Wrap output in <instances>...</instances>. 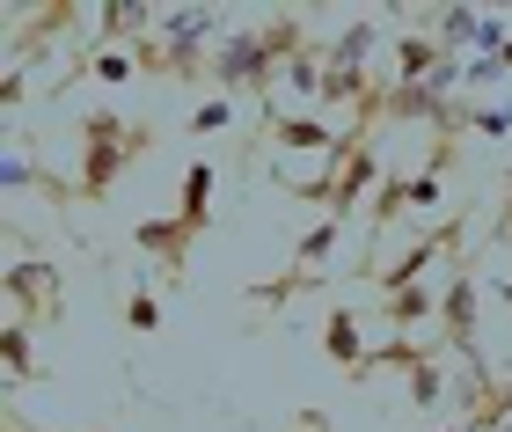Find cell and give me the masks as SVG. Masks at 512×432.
Segmentation results:
<instances>
[{"label":"cell","mask_w":512,"mask_h":432,"mask_svg":"<svg viewBox=\"0 0 512 432\" xmlns=\"http://www.w3.org/2000/svg\"><path fill=\"white\" fill-rule=\"evenodd\" d=\"M161 147V132L147 118H125V110H81V162H74V206H110V191L125 184L132 162H147V154Z\"/></svg>","instance_id":"cell-1"},{"label":"cell","mask_w":512,"mask_h":432,"mask_svg":"<svg viewBox=\"0 0 512 432\" xmlns=\"http://www.w3.org/2000/svg\"><path fill=\"white\" fill-rule=\"evenodd\" d=\"M154 37H161V74L169 81H205L213 74V52H205V44L227 37V15L220 8H161Z\"/></svg>","instance_id":"cell-2"},{"label":"cell","mask_w":512,"mask_h":432,"mask_svg":"<svg viewBox=\"0 0 512 432\" xmlns=\"http://www.w3.org/2000/svg\"><path fill=\"white\" fill-rule=\"evenodd\" d=\"M374 184H388V176H381V147H374V132H359V125H352L344 154L330 162V176L315 184V206L330 213V220H352V213L366 206V191H374Z\"/></svg>","instance_id":"cell-3"},{"label":"cell","mask_w":512,"mask_h":432,"mask_svg":"<svg viewBox=\"0 0 512 432\" xmlns=\"http://www.w3.org/2000/svg\"><path fill=\"white\" fill-rule=\"evenodd\" d=\"M220 88V96H278V66H271V52H264V30H227L220 44H213V74H205Z\"/></svg>","instance_id":"cell-4"},{"label":"cell","mask_w":512,"mask_h":432,"mask_svg":"<svg viewBox=\"0 0 512 432\" xmlns=\"http://www.w3.org/2000/svg\"><path fill=\"white\" fill-rule=\"evenodd\" d=\"M132 249H139L147 271H161L169 293H176V286H183V264H191V249H198V235H191L176 213H147V220H132Z\"/></svg>","instance_id":"cell-5"},{"label":"cell","mask_w":512,"mask_h":432,"mask_svg":"<svg viewBox=\"0 0 512 432\" xmlns=\"http://www.w3.org/2000/svg\"><path fill=\"white\" fill-rule=\"evenodd\" d=\"M0 293H8V323H37V315L66 308L52 264H8V271H0Z\"/></svg>","instance_id":"cell-6"},{"label":"cell","mask_w":512,"mask_h":432,"mask_svg":"<svg viewBox=\"0 0 512 432\" xmlns=\"http://www.w3.org/2000/svg\"><path fill=\"white\" fill-rule=\"evenodd\" d=\"M447 249H461V227H432V235H425V242H410V249H403V257H395V264H381V271H366V279H374L381 293H403V286H425V271H432L439 257H447Z\"/></svg>","instance_id":"cell-7"},{"label":"cell","mask_w":512,"mask_h":432,"mask_svg":"<svg viewBox=\"0 0 512 432\" xmlns=\"http://www.w3.org/2000/svg\"><path fill=\"white\" fill-rule=\"evenodd\" d=\"M322 359H330V367H344L352 381H359L366 359H374V345H366V323H359L352 308H330V315H322Z\"/></svg>","instance_id":"cell-8"},{"label":"cell","mask_w":512,"mask_h":432,"mask_svg":"<svg viewBox=\"0 0 512 432\" xmlns=\"http://www.w3.org/2000/svg\"><path fill=\"white\" fill-rule=\"evenodd\" d=\"M447 59H454V52H447V44H439L432 30H395V37H388V66H395V81H432Z\"/></svg>","instance_id":"cell-9"},{"label":"cell","mask_w":512,"mask_h":432,"mask_svg":"<svg viewBox=\"0 0 512 432\" xmlns=\"http://www.w3.org/2000/svg\"><path fill=\"white\" fill-rule=\"evenodd\" d=\"M381 37H388V30H381V15H352L330 44H322V59H330L337 74H366V59L381 52Z\"/></svg>","instance_id":"cell-10"},{"label":"cell","mask_w":512,"mask_h":432,"mask_svg":"<svg viewBox=\"0 0 512 432\" xmlns=\"http://www.w3.org/2000/svg\"><path fill=\"white\" fill-rule=\"evenodd\" d=\"M88 22H96V37H103V44H139V37H147L154 22H161V8H147V0H103V8L88 15Z\"/></svg>","instance_id":"cell-11"},{"label":"cell","mask_w":512,"mask_h":432,"mask_svg":"<svg viewBox=\"0 0 512 432\" xmlns=\"http://www.w3.org/2000/svg\"><path fill=\"white\" fill-rule=\"evenodd\" d=\"M213 191H220L213 162H191V169H183V191H176V220L191 227V235H213Z\"/></svg>","instance_id":"cell-12"},{"label":"cell","mask_w":512,"mask_h":432,"mask_svg":"<svg viewBox=\"0 0 512 432\" xmlns=\"http://www.w3.org/2000/svg\"><path fill=\"white\" fill-rule=\"evenodd\" d=\"M381 323H388L395 337H410L417 323H439V293H432V286H403V293H388Z\"/></svg>","instance_id":"cell-13"},{"label":"cell","mask_w":512,"mask_h":432,"mask_svg":"<svg viewBox=\"0 0 512 432\" xmlns=\"http://www.w3.org/2000/svg\"><path fill=\"white\" fill-rule=\"evenodd\" d=\"M103 81V88H125L132 74H139V59H132V44H96V52H88L81 66H74V81Z\"/></svg>","instance_id":"cell-14"},{"label":"cell","mask_w":512,"mask_h":432,"mask_svg":"<svg viewBox=\"0 0 512 432\" xmlns=\"http://www.w3.org/2000/svg\"><path fill=\"white\" fill-rule=\"evenodd\" d=\"M256 30H264V52H271V66H293L300 52H308V22H300V15H264Z\"/></svg>","instance_id":"cell-15"},{"label":"cell","mask_w":512,"mask_h":432,"mask_svg":"<svg viewBox=\"0 0 512 432\" xmlns=\"http://www.w3.org/2000/svg\"><path fill=\"white\" fill-rule=\"evenodd\" d=\"M0 367H8V389L37 381V345H30V323H0Z\"/></svg>","instance_id":"cell-16"},{"label":"cell","mask_w":512,"mask_h":432,"mask_svg":"<svg viewBox=\"0 0 512 432\" xmlns=\"http://www.w3.org/2000/svg\"><path fill=\"white\" fill-rule=\"evenodd\" d=\"M191 140H213V132H235V96H198L191 118H183Z\"/></svg>","instance_id":"cell-17"},{"label":"cell","mask_w":512,"mask_h":432,"mask_svg":"<svg viewBox=\"0 0 512 432\" xmlns=\"http://www.w3.org/2000/svg\"><path fill=\"white\" fill-rule=\"evenodd\" d=\"M476 22H483V8H432V37L461 59V44H476Z\"/></svg>","instance_id":"cell-18"},{"label":"cell","mask_w":512,"mask_h":432,"mask_svg":"<svg viewBox=\"0 0 512 432\" xmlns=\"http://www.w3.org/2000/svg\"><path fill=\"white\" fill-rule=\"evenodd\" d=\"M125 330L132 337H154L161 330V293L147 279H132V293H125Z\"/></svg>","instance_id":"cell-19"},{"label":"cell","mask_w":512,"mask_h":432,"mask_svg":"<svg viewBox=\"0 0 512 432\" xmlns=\"http://www.w3.org/2000/svg\"><path fill=\"white\" fill-rule=\"evenodd\" d=\"M395 184H403V213H432L439 191H447V176H439V169H417V176H395Z\"/></svg>","instance_id":"cell-20"},{"label":"cell","mask_w":512,"mask_h":432,"mask_svg":"<svg viewBox=\"0 0 512 432\" xmlns=\"http://www.w3.org/2000/svg\"><path fill=\"white\" fill-rule=\"evenodd\" d=\"M30 184H44V176H37V162H30L22 147H8V154H0V191H8V198H22Z\"/></svg>","instance_id":"cell-21"},{"label":"cell","mask_w":512,"mask_h":432,"mask_svg":"<svg viewBox=\"0 0 512 432\" xmlns=\"http://www.w3.org/2000/svg\"><path fill=\"white\" fill-rule=\"evenodd\" d=\"M439 396H447V374H439V359H432V367L410 374V411H439Z\"/></svg>","instance_id":"cell-22"},{"label":"cell","mask_w":512,"mask_h":432,"mask_svg":"<svg viewBox=\"0 0 512 432\" xmlns=\"http://www.w3.org/2000/svg\"><path fill=\"white\" fill-rule=\"evenodd\" d=\"M286 432H337V425H330V411H322V403H300V411L286 418Z\"/></svg>","instance_id":"cell-23"},{"label":"cell","mask_w":512,"mask_h":432,"mask_svg":"<svg viewBox=\"0 0 512 432\" xmlns=\"http://www.w3.org/2000/svg\"><path fill=\"white\" fill-rule=\"evenodd\" d=\"M22 96H30V81L8 66V81H0V110H22Z\"/></svg>","instance_id":"cell-24"},{"label":"cell","mask_w":512,"mask_h":432,"mask_svg":"<svg viewBox=\"0 0 512 432\" xmlns=\"http://www.w3.org/2000/svg\"><path fill=\"white\" fill-rule=\"evenodd\" d=\"M498 235H512V162H505V220H498Z\"/></svg>","instance_id":"cell-25"},{"label":"cell","mask_w":512,"mask_h":432,"mask_svg":"<svg viewBox=\"0 0 512 432\" xmlns=\"http://www.w3.org/2000/svg\"><path fill=\"white\" fill-rule=\"evenodd\" d=\"M498 66H505V74H512V44H505V52H498Z\"/></svg>","instance_id":"cell-26"},{"label":"cell","mask_w":512,"mask_h":432,"mask_svg":"<svg viewBox=\"0 0 512 432\" xmlns=\"http://www.w3.org/2000/svg\"><path fill=\"white\" fill-rule=\"evenodd\" d=\"M447 432H469V425H447Z\"/></svg>","instance_id":"cell-27"},{"label":"cell","mask_w":512,"mask_h":432,"mask_svg":"<svg viewBox=\"0 0 512 432\" xmlns=\"http://www.w3.org/2000/svg\"><path fill=\"white\" fill-rule=\"evenodd\" d=\"M505 301H512V279H505Z\"/></svg>","instance_id":"cell-28"},{"label":"cell","mask_w":512,"mask_h":432,"mask_svg":"<svg viewBox=\"0 0 512 432\" xmlns=\"http://www.w3.org/2000/svg\"><path fill=\"white\" fill-rule=\"evenodd\" d=\"M96 432H110V425H96Z\"/></svg>","instance_id":"cell-29"}]
</instances>
